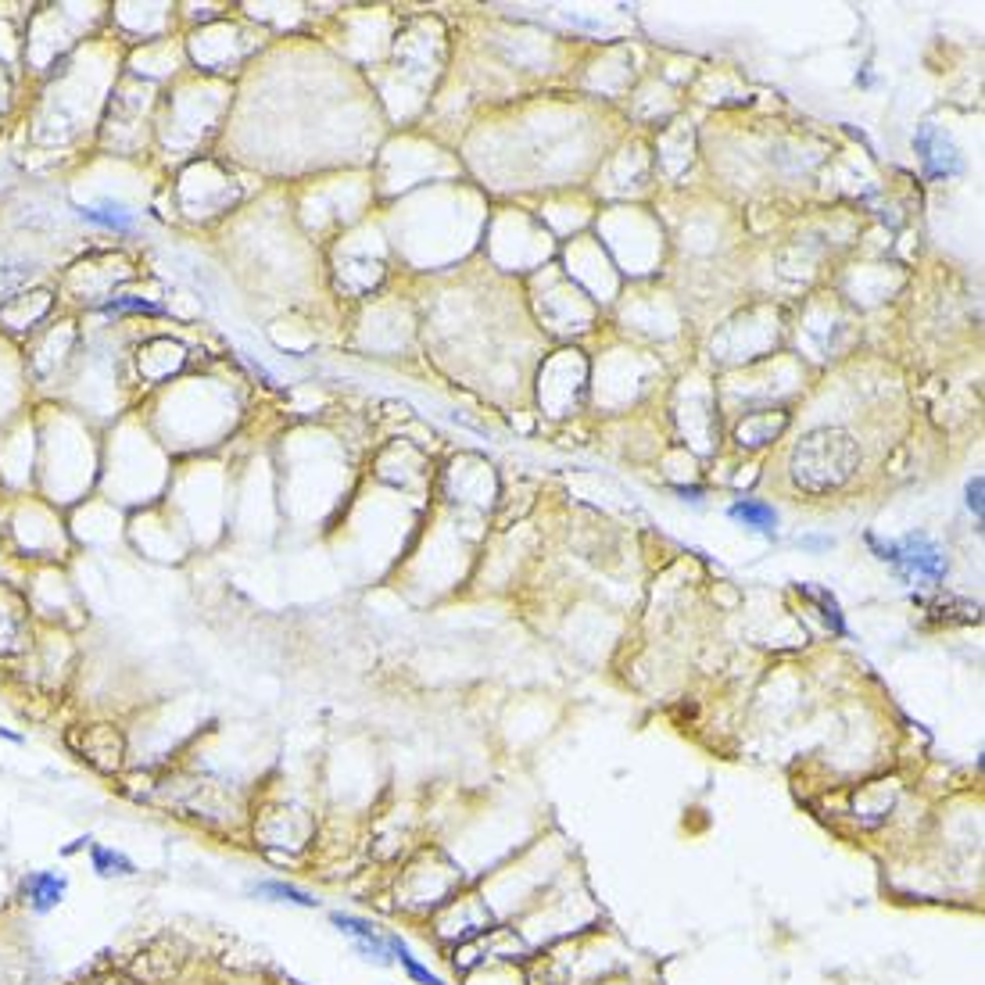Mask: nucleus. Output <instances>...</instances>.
I'll use <instances>...</instances> for the list:
<instances>
[{
    "mask_svg": "<svg viewBox=\"0 0 985 985\" xmlns=\"http://www.w3.org/2000/svg\"><path fill=\"white\" fill-rule=\"evenodd\" d=\"M853 463H857V448L846 434L839 430H817L796 448V459H792V473H796L799 488L810 491H828L839 488L842 480L853 473Z\"/></svg>",
    "mask_w": 985,
    "mask_h": 985,
    "instance_id": "1",
    "label": "nucleus"
},
{
    "mask_svg": "<svg viewBox=\"0 0 985 985\" xmlns=\"http://www.w3.org/2000/svg\"><path fill=\"white\" fill-rule=\"evenodd\" d=\"M871 545L882 552L885 563L903 566V570H910V574H917V577H943L946 574L943 552L935 549L925 534H910V538L900 541V545H878V541H871Z\"/></svg>",
    "mask_w": 985,
    "mask_h": 985,
    "instance_id": "2",
    "label": "nucleus"
},
{
    "mask_svg": "<svg viewBox=\"0 0 985 985\" xmlns=\"http://www.w3.org/2000/svg\"><path fill=\"white\" fill-rule=\"evenodd\" d=\"M337 928H341L344 935H352L355 943H359V950L366 953L369 960H377V964H387L391 960V946H387V935L380 932L377 925H369V921H362V917H352V914H334L330 917Z\"/></svg>",
    "mask_w": 985,
    "mask_h": 985,
    "instance_id": "3",
    "label": "nucleus"
},
{
    "mask_svg": "<svg viewBox=\"0 0 985 985\" xmlns=\"http://www.w3.org/2000/svg\"><path fill=\"white\" fill-rule=\"evenodd\" d=\"M914 144H917V155H921V162H925L928 176H946V172H957L960 169L957 151L946 144V137L939 133V129H932V126L921 129Z\"/></svg>",
    "mask_w": 985,
    "mask_h": 985,
    "instance_id": "4",
    "label": "nucleus"
},
{
    "mask_svg": "<svg viewBox=\"0 0 985 985\" xmlns=\"http://www.w3.org/2000/svg\"><path fill=\"white\" fill-rule=\"evenodd\" d=\"M65 885L69 882H65L61 874H54V871L29 874L26 878V896H29V903H33L36 914H51V910L61 903V896H65Z\"/></svg>",
    "mask_w": 985,
    "mask_h": 985,
    "instance_id": "5",
    "label": "nucleus"
},
{
    "mask_svg": "<svg viewBox=\"0 0 985 985\" xmlns=\"http://www.w3.org/2000/svg\"><path fill=\"white\" fill-rule=\"evenodd\" d=\"M731 520L746 523L753 531H763V534H774L778 531V513L771 506H763L756 498H746V502H735L731 506Z\"/></svg>",
    "mask_w": 985,
    "mask_h": 985,
    "instance_id": "6",
    "label": "nucleus"
},
{
    "mask_svg": "<svg viewBox=\"0 0 985 985\" xmlns=\"http://www.w3.org/2000/svg\"><path fill=\"white\" fill-rule=\"evenodd\" d=\"M255 896L262 900H276V903H294V907H319V900H312L305 889H294V885H283V882H255L251 885Z\"/></svg>",
    "mask_w": 985,
    "mask_h": 985,
    "instance_id": "7",
    "label": "nucleus"
},
{
    "mask_svg": "<svg viewBox=\"0 0 985 985\" xmlns=\"http://www.w3.org/2000/svg\"><path fill=\"white\" fill-rule=\"evenodd\" d=\"M76 215L83 223H94V226H104V230H115V233H129L133 230V215L126 208H76Z\"/></svg>",
    "mask_w": 985,
    "mask_h": 985,
    "instance_id": "8",
    "label": "nucleus"
},
{
    "mask_svg": "<svg viewBox=\"0 0 985 985\" xmlns=\"http://www.w3.org/2000/svg\"><path fill=\"white\" fill-rule=\"evenodd\" d=\"M387 946H391V957H398V960H402V968L409 971V975L416 978V982H420V985H445V982H441V978H437V975H430V971L423 968L420 960L412 957V950H409V946L402 943V939H398V935H387Z\"/></svg>",
    "mask_w": 985,
    "mask_h": 985,
    "instance_id": "9",
    "label": "nucleus"
},
{
    "mask_svg": "<svg viewBox=\"0 0 985 985\" xmlns=\"http://www.w3.org/2000/svg\"><path fill=\"white\" fill-rule=\"evenodd\" d=\"M90 860H94V871L101 874V878H112V874H133V871H137V867H133V860L122 857V853H115V849H104V846L90 849Z\"/></svg>",
    "mask_w": 985,
    "mask_h": 985,
    "instance_id": "10",
    "label": "nucleus"
},
{
    "mask_svg": "<svg viewBox=\"0 0 985 985\" xmlns=\"http://www.w3.org/2000/svg\"><path fill=\"white\" fill-rule=\"evenodd\" d=\"M104 312H108V316H119V312H147V316H162V305H155V301H147V298H133V294H126V298L104 301Z\"/></svg>",
    "mask_w": 985,
    "mask_h": 985,
    "instance_id": "11",
    "label": "nucleus"
},
{
    "mask_svg": "<svg viewBox=\"0 0 985 985\" xmlns=\"http://www.w3.org/2000/svg\"><path fill=\"white\" fill-rule=\"evenodd\" d=\"M968 506L975 509V516H982V477H975L971 480V488H968Z\"/></svg>",
    "mask_w": 985,
    "mask_h": 985,
    "instance_id": "12",
    "label": "nucleus"
}]
</instances>
